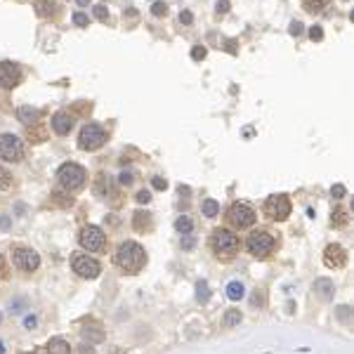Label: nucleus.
Listing matches in <instances>:
<instances>
[{"label": "nucleus", "mask_w": 354, "mask_h": 354, "mask_svg": "<svg viewBox=\"0 0 354 354\" xmlns=\"http://www.w3.org/2000/svg\"><path fill=\"white\" fill-rule=\"evenodd\" d=\"M323 265L331 269H340L347 265V250L340 243H331L323 250Z\"/></svg>", "instance_id": "nucleus-13"}, {"label": "nucleus", "mask_w": 354, "mask_h": 354, "mask_svg": "<svg viewBox=\"0 0 354 354\" xmlns=\"http://www.w3.org/2000/svg\"><path fill=\"white\" fill-rule=\"evenodd\" d=\"M310 38H312V40H321V38H323V29H321V26H312V29H310Z\"/></svg>", "instance_id": "nucleus-40"}, {"label": "nucleus", "mask_w": 354, "mask_h": 354, "mask_svg": "<svg viewBox=\"0 0 354 354\" xmlns=\"http://www.w3.org/2000/svg\"><path fill=\"white\" fill-rule=\"evenodd\" d=\"M151 14H154V17H165V14H168V5H165L163 0H156V2L151 5Z\"/></svg>", "instance_id": "nucleus-31"}, {"label": "nucleus", "mask_w": 354, "mask_h": 354, "mask_svg": "<svg viewBox=\"0 0 354 354\" xmlns=\"http://www.w3.org/2000/svg\"><path fill=\"white\" fill-rule=\"evenodd\" d=\"M74 24H76V26H87V24H90V19H87V14H83V12H76V14H74Z\"/></svg>", "instance_id": "nucleus-37"}, {"label": "nucleus", "mask_w": 354, "mask_h": 354, "mask_svg": "<svg viewBox=\"0 0 354 354\" xmlns=\"http://www.w3.org/2000/svg\"><path fill=\"white\" fill-rule=\"evenodd\" d=\"M265 215L272 222H283L290 215V198L286 194H274L265 201Z\"/></svg>", "instance_id": "nucleus-8"}, {"label": "nucleus", "mask_w": 354, "mask_h": 354, "mask_svg": "<svg viewBox=\"0 0 354 354\" xmlns=\"http://www.w3.org/2000/svg\"><path fill=\"white\" fill-rule=\"evenodd\" d=\"M90 111H92V104H90V102H78L71 114H74V116H76V114H80V116H87Z\"/></svg>", "instance_id": "nucleus-32"}, {"label": "nucleus", "mask_w": 354, "mask_h": 354, "mask_svg": "<svg viewBox=\"0 0 354 354\" xmlns=\"http://www.w3.org/2000/svg\"><path fill=\"white\" fill-rule=\"evenodd\" d=\"M194 22V14L189 10H184V12H180V24H187V26H189V24Z\"/></svg>", "instance_id": "nucleus-42"}, {"label": "nucleus", "mask_w": 354, "mask_h": 354, "mask_svg": "<svg viewBox=\"0 0 354 354\" xmlns=\"http://www.w3.org/2000/svg\"><path fill=\"white\" fill-rule=\"evenodd\" d=\"M57 180H59V187L64 189V192H78V189H83L87 182V172L83 165H78V163H64V165H59V170H57Z\"/></svg>", "instance_id": "nucleus-2"}, {"label": "nucleus", "mask_w": 354, "mask_h": 354, "mask_svg": "<svg viewBox=\"0 0 354 354\" xmlns=\"http://www.w3.org/2000/svg\"><path fill=\"white\" fill-rule=\"evenodd\" d=\"M210 248H213L217 255L232 258L236 250L241 248V241H238V236L232 234L229 229H215L213 236H210Z\"/></svg>", "instance_id": "nucleus-4"}, {"label": "nucleus", "mask_w": 354, "mask_h": 354, "mask_svg": "<svg viewBox=\"0 0 354 354\" xmlns=\"http://www.w3.org/2000/svg\"><path fill=\"white\" fill-rule=\"evenodd\" d=\"M201 208H203L205 217H215V215H220V203H217V201H213V198H205Z\"/></svg>", "instance_id": "nucleus-27"}, {"label": "nucleus", "mask_w": 354, "mask_h": 354, "mask_svg": "<svg viewBox=\"0 0 354 354\" xmlns=\"http://www.w3.org/2000/svg\"><path fill=\"white\" fill-rule=\"evenodd\" d=\"M78 241H80V246L85 248L87 253H104L107 250V234L95 225L83 227L80 234H78Z\"/></svg>", "instance_id": "nucleus-5"}, {"label": "nucleus", "mask_w": 354, "mask_h": 354, "mask_svg": "<svg viewBox=\"0 0 354 354\" xmlns=\"http://www.w3.org/2000/svg\"><path fill=\"white\" fill-rule=\"evenodd\" d=\"M312 290H314V295H316L319 300L331 302L333 295H335V283H333L331 279H316L314 286H312Z\"/></svg>", "instance_id": "nucleus-16"}, {"label": "nucleus", "mask_w": 354, "mask_h": 354, "mask_svg": "<svg viewBox=\"0 0 354 354\" xmlns=\"http://www.w3.org/2000/svg\"><path fill=\"white\" fill-rule=\"evenodd\" d=\"M229 12V0H217V14H227Z\"/></svg>", "instance_id": "nucleus-44"}, {"label": "nucleus", "mask_w": 354, "mask_h": 354, "mask_svg": "<svg viewBox=\"0 0 354 354\" xmlns=\"http://www.w3.org/2000/svg\"><path fill=\"white\" fill-rule=\"evenodd\" d=\"M36 14L43 19H54L59 14V5L54 0H36Z\"/></svg>", "instance_id": "nucleus-17"}, {"label": "nucleus", "mask_w": 354, "mask_h": 354, "mask_svg": "<svg viewBox=\"0 0 354 354\" xmlns=\"http://www.w3.org/2000/svg\"><path fill=\"white\" fill-rule=\"evenodd\" d=\"M0 354H5V345L0 343Z\"/></svg>", "instance_id": "nucleus-49"}, {"label": "nucleus", "mask_w": 354, "mask_h": 354, "mask_svg": "<svg viewBox=\"0 0 354 354\" xmlns=\"http://www.w3.org/2000/svg\"><path fill=\"white\" fill-rule=\"evenodd\" d=\"M12 187V175L5 168H0V189H10Z\"/></svg>", "instance_id": "nucleus-34"}, {"label": "nucleus", "mask_w": 354, "mask_h": 354, "mask_svg": "<svg viewBox=\"0 0 354 354\" xmlns=\"http://www.w3.org/2000/svg\"><path fill=\"white\" fill-rule=\"evenodd\" d=\"M80 335H83V340H87V343H102V340H104V333L95 331V328H87V326L80 331Z\"/></svg>", "instance_id": "nucleus-26"}, {"label": "nucleus", "mask_w": 354, "mask_h": 354, "mask_svg": "<svg viewBox=\"0 0 354 354\" xmlns=\"http://www.w3.org/2000/svg\"><path fill=\"white\" fill-rule=\"evenodd\" d=\"M151 213H147V210H137V213L132 215V227L137 229V232H149L151 229Z\"/></svg>", "instance_id": "nucleus-19"}, {"label": "nucleus", "mask_w": 354, "mask_h": 354, "mask_svg": "<svg viewBox=\"0 0 354 354\" xmlns=\"http://www.w3.org/2000/svg\"><path fill=\"white\" fill-rule=\"evenodd\" d=\"M246 248H248V253H250L253 258L267 260L269 255L276 250V238L269 234V232H265V229H255L253 234L248 236Z\"/></svg>", "instance_id": "nucleus-3"}, {"label": "nucleus", "mask_w": 354, "mask_h": 354, "mask_svg": "<svg viewBox=\"0 0 354 354\" xmlns=\"http://www.w3.org/2000/svg\"><path fill=\"white\" fill-rule=\"evenodd\" d=\"M243 295H246V288H243L241 281H232V283L227 286V298H229V300H241Z\"/></svg>", "instance_id": "nucleus-21"}, {"label": "nucleus", "mask_w": 354, "mask_h": 354, "mask_svg": "<svg viewBox=\"0 0 354 354\" xmlns=\"http://www.w3.org/2000/svg\"><path fill=\"white\" fill-rule=\"evenodd\" d=\"M76 125V116L71 114V111H57L52 116V130L57 132V135H69L71 130H74Z\"/></svg>", "instance_id": "nucleus-15"}, {"label": "nucleus", "mask_w": 354, "mask_h": 354, "mask_svg": "<svg viewBox=\"0 0 354 354\" xmlns=\"http://www.w3.org/2000/svg\"><path fill=\"white\" fill-rule=\"evenodd\" d=\"M104 142H107V132L97 123H87L78 135V147L83 151H97L99 147H104Z\"/></svg>", "instance_id": "nucleus-7"}, {"label": "nucleus", "mask_w": 354, "mask_h": 354, "mask_svg": "<svg viewBox=\"0 0 354 354\" xmlns=\"http://www.w3.org/2000/svg\"><path fill=\"white\" fill-rule=\"evenodd\" d=\"M87 2H90V0H78V5H80V7H85Z\"/></svg>", "instance_id": "nucleus-48"}, {"label": "nucleus", "mask_w": 354, "mask_h": 354, "mask_svg": "<svg viewBox=\"0 0 354 354\" xmlns=\"http://www.w3.org/2000/svg\"><path fill=\"white\" fill-rule=\"evenodd\" d=\"M52 201H54L57 205H62V208H69V205H74V198L69 196V192H66V194L54 192V194H52Z\"/></svg>", "instance_id": "nucleus-28"}, {"label": "nucleus", "mask_w": 354, "mask_h": 354, "mask_svg": "<svg viewBox=\"0 0 354 354\" xmlns=\"http://www.w3.org/2000/svg\"><path fill=\"white\" fill-rule=\"evenodd\" d=\"M241 319H243V314H241L238 310H229V312H225L222 323H225L227 328H232V326H238V323H241Z\"/></svg>", "instance_id": "nucleus-25"}, {"label": "nucleus", "mask_w": 354, "mask_h": 354, "mask_svg": "<svg viewBox=\"0 0 354 354\" xmlns=\"http://www.w3.org/2000/svg\"><path fill=\"white\" fill-rule=\"evenodd\" d=\"M132 180H135V175H132L130 170H128V172L123 170L120 175H118V182L123 184V187H130V184H132Z\"/></svg>", "instance_id": "nucleus-35"}, {"label": "nucleus", "mask_w": 354, "mask_h": 354, "mask_svg": "<svg viewBox=\"0 0 354 354\" xmlns=\"http://www.w3.org/2000/svg\"><path fill=\"white\" fill-rule=\"evenodd\" d=\"M338 319H340V321H350V307H347V305H343V307H338Z\"/></svg>", "instance_id": "nucleus-39"}, {"label": "nucleus", "mask_w": 354, "mask_h": 354, "mask_svg": "<svg viewBox=\"0 0 354 354\" xmlns=\"http://www.w3.org/2000/svg\"><path fill=\"white\" fill-rule=\"evenodd\" d=\"M95 17L99 19L102 24H107L109 22V10H107V5H95Z\"/></svg>", "instance_id": "nucleus-33"}, {"label": "nucleus", "mask_w": 354, "mask_h": 354, "mask_svg": "<svg viewBox=\"0 0 354 354\" xmlns=\"http://www.w3.org/2000/svg\"><path fill=\"white\" fill-rule=\"evenodd\" d=\"M22 83V69L14 62H0V87L12 90Z\"/></svg>", "instance_id": "nucleus-12"}, {"label": "nucleus", "mask_w": 354, "mask_h": 354, "mask_svg": "<svg viewBox=\"0 0 354 354\" xmlns=\"http://www.w3.org/2000/svg\"><path fill=\"white\" fill-rule=\"evenodd\" d=\"M196 298H198L201 302H208L210 290H208V283H205V281H198V283H196Z\"/></svg>", "instance_id": "nucleus-29"}, {"label": "nucleus", "mask_w": 354, "mask_h": 354, "mask_svg": "<svg viewBox=\"0 0 354 354\" xmlns=\"http://www.w3.org/2000/svg\"><path fill=\"white\" fill-rule=\"evenodd\" d=\"M331 196L333 198H343V196H347V189H345L343 184H335V187L331 189Z\"/></svg>", "instance_id": "nucleus-38"}, {"label": "nucleus", "mask_w": 354, "mask_h": 354, "mask_svg": "<svg viewBox=\"0 0 354 354\" xmlns=\"http://www.w3.org/2000/svg\"><path fill=\"white\" fill-rule=\"evenodd\" d=\"M47 352L50 354H71V345H69V340H64V338H50Z\"/></svg>", "instance_id": "nucleus-20"}, {"label": "nucleus", "mask_w": 354, "mask_h": 354, "mask_svg": "<svg viewBox=\"0 0 354 354\" xmlns=\"http://www.w3.org/2000/svg\"><path fill=\"white\" fill-rule=\"evenodd\" d=\"M17 116H19V120H22L24 125H36V123L40 120V111L33 107H19Z\"/></svg>", "instance_id": "nucleus-18"}, {"label": "nucleus", "mask_w": 354, "mask_h": 354, "mask_svg": "<svg viewBox=\"0 0 354 354\" xmlns=\"http://www.w3.org/2000/svg\"><path fill=\"white\" fill-rule=\"evenodd\" d=\"M116 265L128 274H140L147 265V253L137 241H123L116 250Z\"/></svg>", "instance_id": "nucleus-1"}, {"label": "nucleus", "mask_w": 354, "mask_h": 354, "mask_svg": "<svg viewBox=\"0 0 354 354\" xmlns=\"http://www.w3.org/2000/svg\"><path fill=\"white\" fill-rule=\"evenodd\" d=\"M0 321H2V314H0Z\"/></svg>", "instance_id": "nucleus-51"}, {"label": "nucleus", "mask_w": 354, "mask_h": 354, "mask_svg": "<svg viewBox=\"0 0 354 354\" xmlns=\"http://www.w3.org/2000/svg\"><path fill=\"white\" fill-rule=\"evenodd\" d=\"M331 0H302V7L310 12V14H319V12H323V7L328 5Z\"/></svg>", "instance_id": "nucleus-22"}, {"label": "nucleus", "mask_w": 354, "mask_h": 354, "mask_svg": "<svg viewBox=\"0 0 354 354\" xmlns=\"http://www.w3.org/2000/svg\"><path fill=\"white\" fill-rule=\"evenodd\" d=\"M29 137H31V142H43L45 140V130L38 128V123H36V125H29Z\"/></svg>", "instance_id": "nucleus-30"}, {"label": "nucleus", "mask_w": 354, "mask_h": 354, "mask_svg": "<svg viewBox=\"0 0 354 354\" xmlns=\"http://www.w3.org/2000/svg\"><path fill=\"white\" fill-rule=\"evenodd\" d=\"M288 31H290V36H295V38H298V36L302 33V24H300V22H293V24H290Z\"/></svg>", "instance_id": "nucleus-46"}, {"label": "nucleus", "mask_w": 354, "mask_h": 354, "mask_svg": "<svg viewBox=\"0 0 354 354\" xmlns=\"http://www.w3.org/2000/svg\"><path fill=\"white\" fill-rule=\"evenodd\" d=\"M0 279H7V265H5L2 255H0Z\"/></svg>", "instance_id": "nucleus-47"}, {"label": "nucleus", "mask_w": 354, "mask_h": 354, "mask_svg": "<svg viewBox=\"0 0 354 354\" xmlns=\"http://www.w3.org/2000/svg\"><path fill=\"white\" fill-rule=\"evenodd\" d=\"M182 236H184V238H182V248H184V250H192V248H194V236L192 234H182Z\"/></svg>", "instance_id": "nucleus-43"}, {"label": "nucleus", "mask_w": 354, "mask_h": 354, "mask_svg": "<svg viewBox=\"0 0 354 354\" xmlns=\"http://www.w3.org/2000/svg\"><path fill=\"white\" fill-rule=\"evenodd\" d=\"M95 192L99 194L102 198H109V201H111V205H120V198H116L118 189L114 187V182H111V177H109V175H97Z\"/></svg>", "instance_id": "nucleus-14"}, {"label": "nucleus", "mask_w": 354, "mask_h": 354, "mask_svg": "<svg viewBox=\"0 0 354 354\" xmlns=\"http://www.w3.org/2000/svg\"><path fill=\"white\" fill-rule=\"evenodd\" d=\"M74 272L80 276V279H97L99 272H102V265H99L95 258H90V255H76L74 258Z\"/></svg>", "instance_id": "nucleus-11"}, {"label": "nucleus", "mask_w": 354, "mask_h": 354, "mask_svg": "<svg viewBox=\"0 0 354 354\" xmlns=\"http://www.w3.org/2000/svg\"><path fill=\"white\" fill-rule=\"evenodd\" d=\"M175 229H177L180 234H192V232H194V220L189 217V215H182V217H177Z\"/></svg>", "instance_id": "nucleus-23"}, {"label": "nucleus", "mask_w": 354, "mask_h": 354, "mask_svg": "<svg viewBox=\"0 0 354 354\" xmlns=\"http://www.w3.org/2000/svg\"><path fill=\"white\" fill-rule=\"evenodd\" d=\"M24 354H33V352H24Z\"/></svg>", "instance_id": "nucleus-50"}, {"label": "nucleus", "mask_w": 354, "mask_h": 354, "mask_svg": "<svg viewBox=\"0 0 354 354\" xmlns=\"http://www.w3.org/2000/svg\"><path fill=\"white\" fill-rule=\"evenodd\" d=\"M350 222V215H347V210L345 208H335L331 215V225L333 227H345Z\"/></svg>", "instance_id": "nucleus-24"}, {"label": "nucleus", "mask_w": 354, "mask_h": 354, "mask_svg": "<svg viewBox=\"0 0 354 354\" xmlns=\"http://www.w3.org/2000/svg\"><path fill=\"white\" fill-rule=\"evenodd\" d=\"M192 59L194 62H201V59H205V47L203 45H196L192 50Z\"/></svg>", "instance_id": "nucleus-36"}, {"label": "nucleus", "mask_w": 354, "mask_h": 354, "mask_svg": "<svg viewBox=\"0 0 354 354\" xmlns=\"http://www.w3.org/2000/svg\"><path fill=\"white\" fill-rule=\"evenodd\" d=\"M151 187H154V189H163V192H165V189H168V182H165L163 177H154V180H151Z\"/></svg>", "instance_id": "nucleus-41"}, {"label": "nucleus", "mask_w": 354, "mask_h": 354, "mask_svg": "<svg viewBox=\"0 0 354 354\" xmlns=\"http://www.w3.org/2000/svg\"><path fill=\"white\" fill-rule=\"evenodd\" d=\"M12 262H14V267H19L22 272H36V269L40 267V255L31 250V248H14L12 250Z\"/></svg>", "instance_id": "nucleus-10"}, {"label": "nucleus", "mask_w": 354, "mask_h": 354, "mask_svg": "<svg viewBox=\"0 0 354 354\" xmlns=\"http://www.w3.org/2000/svg\"><path fill=\"white\" fill-rule=\"evenodd\" d=\"M0 158L7 163H19L24 158V144L17 135H0Z\"/></svg>", "instance_id": "nucleus-9"}, {"label": "nucleus", "mask_w": 354, "mask_h": 354, "mask_svg": "<svg viewBox=\"0 0 354 354\" xmlns=\"http://www.w3.org/2000/svg\"><path fill=\"white\" fill-rule=\"evenodd\" d=\"M135 198H137V203H149V201H151V194H149V192H144V189H142V192L137 194Z\"/></svg>", "instance_id": "nucleus-45"}, {"label": "nucleus", "mask_w": 354, "mask_h": 354, "mask_svg": "<svg viewBox=\"0 0 354 354\" xmlns=\"http://www.w3.org/2000/svg\"><path fill=\"white\" fill-rule=\"evenodd\" d=\"M255 220H258V215L255 210L250 208L248 203H234L229 210H227V222L234 227V229H248V227L255 225Z\"/></svg>", "instance_id": "nucleus-6"}]
</instances>
